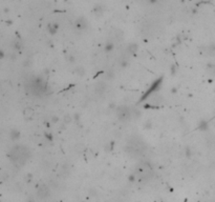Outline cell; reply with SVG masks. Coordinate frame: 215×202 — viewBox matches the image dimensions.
<instances>
[{
  "label": "cell",
  "mask_w": 215,
  "mask_h": 202,
  "mask_svg": "<svg viewBox=\"0 0 215 202\" xmlns=\"http://www.w3.org/2000/svg\"><path fill=\"white\" fill-rule=\"evenodd\" d=\"M9 157H10L11 162H12L15 166L20 167V166L24 165L28 159H30L31 152L25 145L18 144L11 148V151L9 153Z\"/></svg>",
  "instance_id": "obj_1"
},
{
  "label": "cell",
  "mask_w": 215,
  "mask_h": 202,
  "mask_svg": "<svg viewBox=\"0 0 215 202\" xmlns=\"http://www.w3.org/2000/svg\"><path fill=\"white\" fill-rule=\"evenodd\" d=\"M146 148V145L144 141H142L141 139H139V138H132L131 140L128 142V145H127L126 147V151L127 153L130 154V155L132 156H140L142 155L143 153H144Z\"/></svg>",
  "instance_id": "obj_2"
},
{
  "label": "cell",
  "mask_w": 215,
  "mask_h": 202,
  "mask_svg": "<svg viewBox=\"0 0 215 202\" xmlns=\"http://www.w3.org/2000/svg\"><path fill=\"white\" fill-rule=\"evenodd\" d=\"M28 86H30V91L32 94L36 95V96H41V95H43L47 89L46 82H45L42 78H39V77L34 79V80L28 84Z\"/></svg>",
  "instance_id": "obj_3"
},
{
  "label": "cell",
  "mask_w": 215,
  "mask_h": 202,
  "mask_svg": "<svg viewBox=\"0 0 215 202\" xmlns=\"http://www.w3.org/2000/svg\"><path fill=\"white\" fill-rule=\"evenodd\" d=\"M137 175L142 180L149 179L152 176V166L148 162H141L137 166Z\"/></svg>",
  "instance_id": "obj_4"
},
{
  "label": "cell",
  "mask_w": 215,
  "mask_h": 202,
  "mask_svg": "<svg viewBox=\"0 0 215 202\" xmlns=\"http://www.w3.org/2000/svg\"><path fill=\"white\" fill-rule=\"evenodd\" d=\"M116 115L121 121H128L132 117V112L130 108L126 105H121L116 108Z\"/></svg>",
  "instance_id": "obj_5"
},
{
  "label": "cell",
  "mask_w": 215,
  "mask_h": 202,
  "mask_svg": "<svg viewBox=\"0 0 215 202\" xmlns=\"http://www.w3.org/2000/svg\"><path fill=\"white\" fill-rule=\"evenodd\" d=\"M37 195L40 199H45L49 196V187L46 184H41L37 190Z\"/></svg>",
  "instance_id": "obj_6"
},
{
  "label": "cell",
  "mask_w": 215,
  "mask_h": 202,
  "mask_svg": "<svg viewBox=\"0 0 215 202\" xmlns=\"http://www.w3.org/2000/svg\"><path fill=\"white\" fill-rule=\"evenodd\" d=\"M161 82H162V78H161V79H158V80H156V81H154V82H153V83L151 84L150 89L148 90L147 92H146V94L144 95V96H142V98H141V100H143V99H146V98H147L148 96H149L150 94H152L153 92H154V91H156V90H158V87H160V86H161Z\"/></svg>",
  "instance_id": "obj_7"
},
{
  "label": "cell",
  "mask_w": 215,
  "mask_h": 202,
  "mask_svg": "<svg viewBox=\"0 0 215 202\" xmlns=\"http://www.w3.org/2000/svg\"><path fill=\"white\" fill-rule=\"evenodd\" d=\"M106 90H107V84H106L104 81L98 82L97 86H95V92H97L98 94H100V95L104 94L106 92Z\"/></svg>",
  "instance_id": "obj_8"
},
{
  "label": "cell",
  "mask_w": 215,
  "mask_h": 202,
  "mask_svg": "<svg viewBox=\"0 0 215 202\" xmlns=\"http://www.w3.org/2000/svg\"><path fill=\"white\" fill-rule=\"evenodd\" d=\"M137 44H129L128 46H127V50H126V53L127 54H129V55H133L135 52H137Z\"/></svg>",
  "instance_id": "obj_9"
},
{
  "label": "cell",
  "mask_w": 215,
  "mask_h": 202,
  "mask_svg": "<svg viewBox=\"0 0 215 202\" xmlns=\"http://www.w3.org/2000/svg\"><path fill=\"white\" fill-rule=\"evenodd\" d=\"M33 115H34V111L32 110V108H25L24 110V116L26 117V118H32V117H33Z\"/></svg>",
  "instance_id": "obj_10"
},
{
  "label": "cell",
  "mask_w": 215,
  "mask_h": 202,
  "mask_svg": "<svg viewBox=\"0 0 215 202\" xmlns=\"http://www.w3.org/2000/svg\"><path fill=\"white\" fill-rule=\"evenodd\" d=\"M11 137L13 138V139H18V138H19V132L18 131H13L12 132V135H11Z\"/></svg>",
  "instance_id": "obj_11"
}]
</instances>
